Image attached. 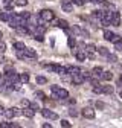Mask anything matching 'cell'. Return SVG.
Instances as JSON below:
<instances>
[{"label":"cell","mask_w":122,"mask_h":128,"mask_svg":"<svg viewBox=\"0 0 122 128\" xmlns=\"http://www.w3.org/2000/svg\"><path fill=\"white\" fill-rule=\"evenodd\" d=\"M50 92H52V94H54L55 99H67L69 98V92L66 88L58 87V86H52L50 87Z\"/></svg>","instance_id":"cell-1"},{"label":"cell","mask_w":122,"mask_h":128,"mask_svg":"<svg viewBox=\"0 0 122 128\" xmlns=\"http://www.w3.org/2000/svg\"><path fill=\"white\" fill-rule=\"evenodd\" d=\"M38 15L43 18V22H52V20L55 18V14H54V11H50V9H43V11H40Z\"/></svg>","instance_id":"cell-2"},{"label":"cell","mask_w":122,"mask_h":128,"mask_svg":"<svg viewBox=\"0 0 122 128\" xmlns=\"http://www.w3.org/2000/svg\"><path fill=\"white\" fill-rule=\"evenodd\" d=\"M40 113H41L44 118L52 119V120H56V119H58V114L55 113V111H52V110H48V108H43V110H40Z\"/></svg>","instance_id":"cell-3"},{"label":"cell","mask_w":122,"mask_h":128,"mask_svg":"<svg viewBox=\"0 0 122 128\" xmlns=\"http://www.w3.org/2000/svg\"><path fill=\"white\" fill-rule=\"evenodd\" d=\"M20 114V110L17 108V107H12V108H8L6 111H5V116L8 118V119H12V118H15V116H18Z\"/></svg>","instance_id":"cell-4"},{"label":"cell","mask_w":122,"mask_h":128,"mask_svg":"<svg viewBox=\"0 0 122 128\" xmlns=\"http://www.w3.org/2000/svg\"><path fill=\"white\" fill-rule=\"evenodd\" d=\"M84 81H86V78H84L82 72H81V73H76V75H72V82H73L75 86H80V84H82Z\"/></svg>","instance_id":"cell-5"},{"label":"cell","mask_w":122,"mask_h":128,"mask_svg":"<svg viewBox=\"0 0 122 128\" xmlns=\"http://www.w3.org/2000/svg\"><path fill=\"white\" fill-rule=\"evenodd\" d=\"M82 116L86 118V119H93L95 118V110L93 108H90V107H86V108H82Z\"/></svg>","instance_id":"cell-6"},{"label":"cell","mask_w":122,"mask_h":128,"mask_svg":"<svg viewBox=\"0 0 122 128\" xmlns=\"http://www.w3.org/2000/svg\"><path fill=\"white\" fill-rule=\"evenodd\" d=\"M84 50H86V54H87V56H88V58H93V56H95V52H96L98 49H96L93 44H87Z\"/></svg>","instance_id":"cell-7"},{"label":"cell","mask_w":122,"mask_h":128,"mask_svg":"<svg viewBox=\"0 0 122 128\" xmlns=\"http://www.w3.org/2000/svg\"><path fill=\"white\" fill-rule=\"evenodd\" d=\"M112 24L113 26H120V14L118 11H113V15H112Z\"/></svg>","instance_id":"cell-8"},{"label":"cell","mask_w":122,"mask_h":128,"mask_svg":"<svg viewBox=\"0 0 122 128\" xmlns=\"http://www.w3.org/2000/svg\"><path fill=\"white\" fill-rule=\"evenodd\" d=\"M22 113H23V116H26V118H34V114H35V110L32 108V107H24L23 110H22Z\"/></svg>","instance_id":"cell-9"},{"label":"cell","mask_w":122,"mask_h":128,"mask_svg":"<svg viewBox=\"0 0 122 128\" xmlns=\"http://www.w3.org/2000/svg\"><path fill=\"white\" fill-rule=\"evenodd\" d=\"M15 14H12V12H0V20L2 22H6V23H9L11 20H12V17H14Z\"/></svg>","instance_id":"cell-10"},{"label":"cell","mask_w":122,"mask_h":128,"mask_svg":"<svg viewBox=\"0 0 122 128\" xmlns=\"http://www.w3.org/2000/svg\"><path fill=\"white\" fill-rule=\"evenodd\" d=\"M75 56H76V60H78V61H84L86 56H87V54H86L84 49H80V50H76V52H75Z\"/></svg>","instance_id":"cell-11"},{"label":"cell","mask_w":122,"mask_h":128,"mask_svg":"<svg viewBox=\"0 0 122 128\" xmlns=\"http://www.w3.org/2000/svg\"><path fill=\"white\" fill-rule=\"evenodd\" d=\"M81 72H82V70H81L78 66H69V67H67V73H69L70 76H72V75H76V73H81Z\"/></svg>","instance_id":"cell-12"},{"label":"cell","mask_w":122,"mask_h":128,"mask_svg":"<svg viewBox=\"0 0 122 128\" xmlns=\"http://www.w3.org/2000/svg\"><path fill=\"white\" fill-rule=\"evenodd\" d=\"M61 8H63L64 12H72V11H73V5L69 2V0H67V2H63V3H61Z\"/></svg>","instance_id":"cell-13"},{"label":"cell","mask_w":122,"mask_h":128,"mask_svg":"<svg viewBox=\"0 0 122 128\" xmlns=\"http://www.w3.org/2000/svg\"><path fill=\"white\" fill-rule=\"evenodd\" d=\"M102 67H99V66H96V67H93V70H92V76H95V78H101L102 76Z\"/></svg>","instance_id":"cell-14"},{"label":"cell","mask_w":122,"mask_h":128,"mask_svg":"<svg viewBox=\"0 0 122 128\" xmlns=\"http://www.w3.org/2000/svg\"><path fill=\"white\" fill-rule=\"evenodd\" d=\"M24 56H28V58H37V52L34 50V49H28V47H26V49H24Z\"/></svg>","instance_id":"cell-15"},{"label":"cell","mask_w":122,"mask_h":128,"mask_svg":"<svg viewBox=\"0 0 122 128\" xmlns=\"http://www.w3.org/2000/svg\"><path fill=\"white\" fill-rule=\"evenodd\" d=\"M55 26H58V28H61V29H69V23L66 22V20H56L55 22Z\"/></svg>","instance_id":"cell-16"},{"label":"cell","mask_w":122,"mask_h":128,"mask_svg":"<svg viewBox=\"0 0 122 128\" xmlns=\"http://www.w3.org/2000/svg\"><path fill=\"white\" fill-rule=\"evenodd\" d=\"M101 79H104V81H112V79H113V73L112 72H102Z\"/></svg>","instance_id":"cell-17"},{"label":"cell","mask_w":122,"mask_h":128,"mask_svg":"<svg viewBox=\"0 0 122 128\" xmlns=\"http://www.w3.org/2000/svg\"><path fill=\"white\" fill-rule=\"evenodd\" d=\"M114 35H116V34H113L112 30H104V38H105L107 41H112Z\"/></svg>","instance_id":"cell-18"},{"label":"cell","mask_w":122,"mask_h":128,"mask_svg":"<svg viewBox=\"0 0 122 128\" xmlns=\"http://www.w3.org/2000/svg\"><path fill=\"white\" fill-rule=\"evenodd\" d=\"M113 92H114L113 86H102V93H105V94H112Z\"/></svg>","instance_id":"cell-19"},{"label":"cell","mask_w":122,"mask_h":128,"mask_svg":"<svg viewBox=\"0 0 122 128\" xmlns=\"http://www.w3.org/2000/svg\"><path fill=\"white\" fill-rule=\"evenodd\" d=\"M67 43H69V47H70V49H75V47H76V40H75V37H73V35H70V37H69Z\"/></svg>","instance_id":"cell-20"},{"label":"cell","mask_w":122,"mask_h":128,"mask_svg":"<svg viewBox=\"0 0 122 128\" xmlns=\"http://www.w3.org/2000/svg\"><path fill=\"white\" fill-rule=\"evenodd\" d=\"M14 47H15V50H24V49H26L24 43H22V41H17V43L14 44Z\"/></svg>","instance_id":"cell-21"},{"label":"cell","mask_w":122,"mask_h":128,"mask_svg":"<svg viewBox=\"0 0 122 128\" xmlns=\"http://www.w3.org/2000/svg\"><path fill=\"white\" fill-rule=\"evenodd\" d=\"M20 82H23V84L29 82V75L28 73H20Z\"/></svg>","instance_id":"cell-22"},{"label":"cell","mask_w":122,"mask_h":128,"mask_svg":"<svg viewBox=\"0 0 122 128\" xmlns=\"http://www.w3.org/2000/svg\"><path fill=\"white\" fill-rule=\"evenodd\" d=\"M3 5H5V8H6L8 11H11V9L14 8V3H12V0H3Z\"/></svg>","instance_id":"cell-23"},{"label":"cell","mask_w":122,"mask_h":128,"mask_svg":"<svg viewBox=\"0 0 122 128\" xmlns=\"http://www.w3.org/2000/svg\"><path fill=\"white\" fill-rule=\"evenodd\" d=\"M98 52L102 55V56H107V55H108L110 52L108 50H107V47H104V46H101V47H98Z\"/></svg>","instance_id":"cell-24"},{"label":"cell","mask_w":122,"mask_h":128,"mask_svg":"<svg viewBox=\"0 0 122 128\" xmlns=\"http://www.w3.org/2000/svg\"><path fill=\"white\" fill-rule=\"evenodd\" d=\"M46 82H48L46 76H37V84H46Z\"/></svg>","instance_id":"cell-25"},{"label":"cell","mask_w":122,"mask_h":128,"mask_svg":"<svg viewBox=\"0 0 122 128\" xmlns=\"http://www.w3.org/2000/svg\"><path fill=\"white\" fill-rule=\"evenodd\" d=\"M107 60H108L110 62H116V61H118V56L113 55V54H108V55H107Z\"/></svg>","instance_id":"cell-26"},{"label":"cell","mask_w":122,"mask_h":128,"mask_svg":"<svg viewBox=\"0 0 122 128\" xmlns=\"http://www.w3.org/2000/svg\"><path fill=\"white\" fill-rule=\"evenodd\" d=\"M35 96H37L38 99H43V101L46 99V94H44V92H40V90H38V92H35Z\"/></svg>","instance_id":"cell-27"},{"label":"cell","mask_w":122,"mask_h":128,"mask_svg":"<svg viewBox=\"0 0 122 128\" xmlns=\"http://www.w3.org/2000/svg\"><path fill=\"white\" fill-rule=\"evenodd\" d=\"M93 93L101 94V93H102V86H99V84H98V86H95V87H93Z\"/></svg>","instance_id":"cell-28"},{"label":"cell","mask_w":122,"mask_h":128,"mask_svg":"<svg viewBox=\"0 0 122 128\" xmlns=\"http://www.w3.org/2000/svg\"><path fill=\"white\" fill-rule=\"evenodd\" d=\"M15 5H18V6H26V5H28V0H15Z\"/></svg>","instance_id":"cell-29"},{"label":"cell","mask_w":122,"mask_h":128,"mask_svg":"<svg viewBox=\"0 0 122 128\" xmlns=\"http://www.w3.org/2000/svg\"><path fill=\"white\" fill-rule=\"evenodd\" d=\"M18 15H20V17H22V18H24V20H28V18L30 17V12H26V11H24V12H22V14H18Z\"/></svg>","instance_id":"cell-30"},{"label":"cell","mask_w":122,"mask_h":128,"mask_svg":"<svg viewBox=\"0 0 122 128\" xmlns=\"http://www.w3.org/2000/svg\"><path fill=\"white\" fill-rule=\"evenodd\" d=\"M34 37H35V40H37V41H40V43H41V41H43V40H44V37H43V35H41V34H35V35H34Z\"/></svg>","instance_id":"cell-31"},{"label":"cell","mask_w":122,"mask_h":128,"mask_svg":"<svg viewBox=\"0 0 122 128\" xmlns=\"http://www.w3.org/2000/svg\"><path fill=\"white\" fill-rule=\"evenodd\" d=\"M72 2H73L75 5H78V6H82V5H84V0H72Z\"/></svg>","instance_id":"cell-32"},{"label":"cell","mask_w":122,"mask_h":128,"mask_svg":"<svg viewBox=\"0 0 122 128\" xmlns=\"http://www.w3.org/2000/svg\"><path fill=\"white\" fill-rule=\"evenodd\" d=\"M61 126H64V128L67 126V128H69V126H70V122H67V120H61Z\"/></svg>","instance_id":"cell-33"},{"label":"cell","mask_w":122,"mask_h":128,"mask_svg":"<svg viewBox=\"0 0 122 128\" xmlns=\"http://www.w3.org/2000/svg\"><path fill=\"white\" fill-rule=\"evenodd\" d=\"M8 126H11L9 122H2V124H0V128H8Z\"/></svg>","instance_id":"cell-34"},{"label":"cell","mask_w":122,"mask_h":128,"mask_svg":"<svg viewBox=\"0 0 122 128\" xmlns=\"http://www.w3.org/2000/svg\"><path fill=\"white\" fill-rule=\"evenodd\" d=\"M29 107H32V108H34L35 111H37V110H40V108H38V105H37L35 102H30V104H29Z\"/></svg>","instance_id":"cell-35"},{"label":"cell","mask_w":122,"mask_h":128,"mask_svg":"<svg viewBox=\"0 0 122 128\" xmlns=\"http://www.w3.org/2000/svg\"><path fill=\"white\" fill-rule=\"evenodd\" d=\"M114 46H116V49H118L119 52H122V41H120V43H118V44H114Z\"/></svg>","instance_id":"cell-36"},{"label":"cell","mask_w":122,"mask_h":128,"mask_svg":"<svg viewBox=\"0 0 122 128\" xmlns=\"http://www.w3.org/2000/svg\"><path fill=\"white\" fill-rule=\"evenodd\" d=\"M5 47H6V46H5L3 43H0V52H3V50H5Z\"/></svg>","instance_id":"cell-37"},{"label":"cell","mask_w":122,"mask_h":128,"mask_svg":"<svg viewBox=\"0 0 122 128\" xmlns=\"http://www.w3.org/2000/svg\"><path fill=\"white\" fill-rule=\"evenodd\" d=\"M43 126H44V128H52V125H50V124H48V122L43 124Z\"/></svg>","instance_id":"cell-38"},{"label":"cell","mask_w":122,"mask_h":128,"mask_svg":"<svg viewBox=\"0 0 122 128\" xmlns=\"http://www.w3.org/2000/svg\"><path fill=\"white\" fill-rule=\"evenodd\" d=\"M5 111H6V110H5L2 105H0V114H5Z\"/></svg>","instance_id":"cell-39"},{"label":"cell","mask_w":122,"mask_h":128,"mask_svg":"<svg viewBox=\"0 0 122 128\" xmlns=\"http://www.w3.org/2000/svg\"><path fill=\"white\" fill-rule=\"evenodd\" d=\"M96 107H98V108H102V107H104V104H102V102H96Z\"/></svg>","instance_id":"cell-40"},{"label":"cell","mask_w":122,"mask_h":128,"mask_svg":"<svg viewBox=\"0 0 122 128\" xmlns=\"http://www.w3.org/2000/svg\"><path fill=\"white\" fill-rule=\"evenodd\" d=\"M22 104H23V105H24V107H28V105H29V104H30V102H29V101H23V102H22Z\"/></svg>","instance_id":"cell-41"},{"label":"cell","mask_w":122,"mask_h":128,"mask_svg":"<svg viewBox=\"0 0 122 128\" xmlns=\"http://www.w3.org/2000/svg\"><path fill=\"white\" fill-rule=\"evenodd\" d=\"M70 114H72V116H76V114H78V113H76L75 110H70Z\"/></svg>","instance_id":"cell-42"},{"label":"cell","mask_w":122,"mask_h":128,"mask_svg":"<svg viewBox=\"0 0 122 128\" xmlns=\"http://www.w3.org/2000/svg\"><path fill=\"white\" fill-rule=\"evenodd\" d=\"M118 86H120V87H122V78H119V79H118Z\"/></svg>","instance_id":"cell-43"},{"label":"cell","mask_w":122,"mask_h":128,"mask_svg":"<svg viewBox=\"0 0 122 128\" xmlns=\"http://www.w3.org/2000/svg\"><path fill=\"white\" fill-rule=\"evenodd\" d=\"M119 96H120V98H122V90H120V92H119Z\"/></svg>","instance_id":"cell-44"},{"label":"cell","mask_w":122,"mask_h":128,"mask_svg":"<svg viewBox=\"0 0 122 128\" xmlns=\"http://www.w3.org/2000/svg\"><path fill=\"white\" fill-rule=\"evenodd\" d=\"M0 38H2V30H0Z\"/></svg>","instance_id":"cell-45"},{"label":"cell","mask_w":122,"mask_h":128,"mask_svg":"<svg viewBox=\"0 0 122 128\" xmlns=\"http://www.w3.org/2000/svg\"><path fill=\"white\" fill-rule=\"evenodd\" d=\"M0 81H2V75H0Z\"/></svg>","instance_id":"cell-46"},{"label":"cell","mask_w":122,"mask_h":128,"mask_svg":"<svg viewBox=\"0 0 122 128\" xmlns=\"http://www.w3.org/2000/svg\"><path fill=\"white\" fill-rule=\"evenodd\" d=\"M120 78H122V75H120Z\"/></svg>","instance_id":"cell-47"}]
</instances>
